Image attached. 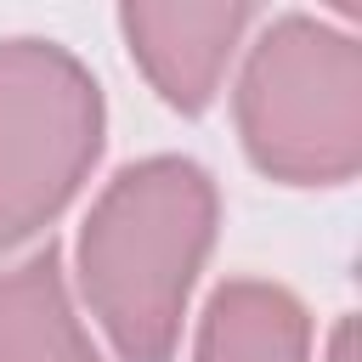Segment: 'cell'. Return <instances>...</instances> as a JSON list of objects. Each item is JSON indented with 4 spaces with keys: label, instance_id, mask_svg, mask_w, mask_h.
Masks as SVG:
<instances>
[{
    "label": "cell",
    "instance_id": "cell-1",
    "mask_svg": "<svg viewBox=\"0 0 362 362\" xmlns=\"http://www.w3.org/2000/svg\"><path fill=\"white\" fill-rule=\"evenodd\" d=\"M215 226V175L181 153L136 158L96 192L74 238V283L119 362H170L181 351Z\"/></svg>",
    "mask_w": 362,
    "mask_h": 362
},
{
    "label": "cell",
    "instance_id": "cell-2",
    "mask_svg": "<svg viewBox=\"0 0 362 362\" xmlns=\"http://www.w3.org/2000/svg\"><path fill=\"white\" fill-rule=\"evenodd\" d=\"M249 164L283 187H345L362 170V45L311 11L272 17L232 90Z\"/></svg>",
    "mask_w": 362,
    "mask_h": 362
},
{
    "label": "cell",
    "instance_id": "cell-3",
    "mask_svg": "<svg viewBox=\"0 0 362 362\" xmlns=\"http://www.w3.org/2000/svg\"><path fill=\"white\" fill-rule=\"evenodd\" d=\"M102 141L96 74L57 40H0V255L40 238L79 198Z\"/></svg>",
    "mask_w": 362,
    "mask_h": 362
},
{
    "label": "cell",
    "instance_id": "cell-4",
    "mask_svg": "<svg viewBox=\"0 0 362 362\" xmlns=\"http://www.w3.org/2000/svg\"><path fill=\"white\" fill-rule=\"evenodd\" d=\"M255 28L243 0H130L119 6V34L141 79L175 113H204L221 96L232 57Z\"/></svg>",
    "mask_w": 362,
    "mask_h": 362
},
{
    "label": "cell",
    "instance_id": "cell-5",
    "mask_svg": "<svg viewBox=\"0 0 362 362\" xmlns=\"http://www.w3.org/2000/svg\"><path fill=\"white\" fill-rule=\"evenodd\" d=\"M0 362H107L68 294L57 243L0 272Z\"/></svg>",
    "mask_w": 362,
    "mask_h": 362
},
{
    "label": "cell",
    "instance_id": "cell-6",
    "mask_svg": "<svg viewBox=\"0 0 362 362\" xmlns=\"http://www.w3.org/2000/svg\"><path fill=\"white\" fill-rule=\"evenodd\" d=\"M192 362H311V311L272 277H226L204 300Z\"/></svg>",
    "mask_w": 362,
    "mask_h": 362
},
{
    "label": "cell",
    "instance_id": "cell-7",
    "mask_svg": "<svg viewBox=\"0 0 362 362\" xmlns=\"http://www.w3.org/2000/svg\"><path fill=\"white\" fill-rule=\"evenodd\" d=\"M322 362H356V317H339V322H334Z\"/></svg>",
    "mask_w": 362,
    "mask_h": 362
}]
</instances>
